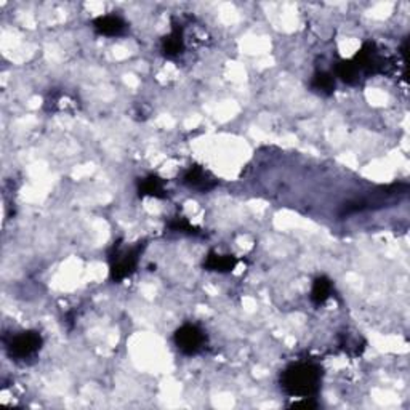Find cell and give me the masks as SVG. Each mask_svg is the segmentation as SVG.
I'll use <instances>...</instances> for the list:
<instances>
[{
	"label": "cell",
	"mask_w": 410,
	"mask_h": 410,
	"mask_svg": "<svg viewBox=\"0 0 410 410\" xmlns=\"http://www.w3.org/2000/svg\"><path fill=\"white\" fill-rule=\"evenodd\" d=\"M322 368L314 362H294L280 373V388L292 398H314L321 389Z\"/></svg>",
	"instance_id": "obj_1"
},
{
	"label": "cell",
	"mask_w": 410,
	"mask_h": 410,
	"mask_svg": "<svg viewBox=\"0 0 410 410\" xmlns=\"http://www.w3.org/2000/svg\"><path fill=\"white\" fill-rule=\"evenodd\" d=\"M143 249V242H138L130 249H124L119 242H114L109 250V274L116 284H121L135 273Z\"/></svg>",
	"instance_id": "obj_2"
},
{
	"label": "cell",
	"mask_w": 410,
	"mask_h": 410,
	"mask_svg": "<svg viewBox=\"0 0 410 410\" xmlns=\"http://www.w3.org/2000/svg\"><path fill=\"white\" fill-rule=\"evenodd\" d=\"M353 63L356 64V68L361 73L362 79L367 75H375V74H384L388 68V61L383 58L380 50L377 48V45L373 42H366L357 51Z\"/></svg>",
	"instance_id": "obj_3"
},
{
	"label": "cell",
	"mask_w": 410,
	"mask_h": 410,
	"mask_svg": "<svg viewBox=\"0 0 410 410\" xmlns=\"http://www.w3.org/2000/svg\"><path fill=\"white\" fill-rule=\"evenodd\" d=\"M173 341H175L178 351L183 353L184 356H196L207 345V335L196 324H183L177 329Z\"/></svg>",
	"instance_id": "obj_4"
},
{
	"label": "cell",
	"mask_w": 410,
	"mask_h": 410,
	"mask_svg": "<svg viewBox=\"0 0 410 410\" xmlns=\"http://www.w3.org/2000/svg\"><path fill=\"white\" fill-rule=\"evenodd\" d=\"M44 345V338L37 330H26L15 335L10 340L7 351L15 361H26V359L33 357L40 351Z\"/></svg>",
	"instance_id": "obj_5"
},
{
	"label": "cell",
	"mask_w": 410,
	"mask_h": 410,
	"mask_svg": "<svg viewBox=\"0 0 410 410\" xmlns=\"http://www.w3.org/2000/svg\"><path fill=\"white\" fill-rule=\"evenodd\" d=\"M181 183L189 189L199 193H208L217 188L218 179L201 166H191L183 173Z\"/></svg>",
	"instance_id": "obj_6"
},
{
	"label": "cell",
	"mask_w": 410,
	"mask_h": 410,
	"mask_svg": "<svg viewBox=\"0 0 410 410\" xmlns=\"http://www.w3.org/2000/svg\"><path fill=\"white\" fill-rule=\"evenodd\" d=\"M91 26L96 34L105 35V37H119L127 30V23L119 15H101L93 19Z\"/></svg>",
	"instance_id": "obj_7"
},
{
	"label": "cell",
	"mask_w": 410,
	"mask_h": 410,
	"mask_svg": "<svg viewBox=\"0 0 410 410\" xmlns=\"http://www.w3.org/2000/svg\"><path fill=\"white\" fill-rule=\"evenodd\" d=\"M162 55L168 60H175L184 51V37H183V28L179 24H173L172 33L166 35L161 42Z\"/></svg>",
	"instance_id": "obj_8"
},
{
	"label": "cell",
	"mask_w": 410,
	"mask_h": 410,
	"mask_svg": "<svg viewBox=\"0 0 410 410\" xmlns=\"http://www.w3.org/2000/svg\"><path fill=\"white\" fill-rule=\"evenodd\" d=\"M138 193H140L141 197L145 196L156 197V199L167 197L166 183H163V179L157 175H148L145 178L138 179Z\"/></svg>",
	"instance_id": "obj_9"
},
{
	"label": "cell",
	"mask_w": 410,
	"mask_h": 410,
	"mask_svg": "<svg viewBox=\"0 0 410 410\" xmlns=\"http://www.w3.org/2000/svg\"><path fill=\"white\" fill-rule=\"evenodd\" d=\"M238 263L239 260L234 255H218L210 252L204 261V268L207 271H215V273H231Z\"/></svg>",
	"instance_id": "obj_10"
},
{
	"label": "cell",
	"mask_w": 410,
	"mask_h": 410,
	"mask_svg": "<svg viewBox=\"0 0 410 410\" xmlns=\"http://www.w3.org/2000/svg\"><path fill=\"white\" fill-rule=\"evenodd\" d=\"M310 87L312 91H316V93L330 96L337 89L335 75L327 73V71H317V73H314V75H312Z\"/></svg>",
	"instance_id": "obj_11"
},
{
	"label": "cell",
	"mask_w": 410,
	"mask_h": 410,
	"mask_svg": "<svg viewBox=\"0 0 410 410\" xmlns=\"http://www.w3.org/2000/svg\"><path fill=\"white\" fill-rule=\"evenodd\" d=\"M333 292V284L332 280L327 278V276H319V278H316L314 282H312V287H311V301L314 303L316 306H321L324 305L327 300L330 298Z\"/></svg>",
	"instance_id": "obj_12"
},
{
	"label": "cell",
	"mask_w": 410,
	"mask_h": 410,
	"mask_svg": "<svg viewBox=\"0 0 410 410\" xmlns=\"http://www.w3.org/2000/svg\"><path fill=\"white\" fill-rule=\"evenodd\" d=\"M335 74L348 85H357L362 80V75L356 68V64L353 63V60L338 61V64L335 66Z\"/></svg>",
	"instance_id": "obj_13"
},
{
	"label": "cell",
	"mask_w": 410,
	"mask_h": 410,
	"mask_svg": "<svg viewBox=\"0 0 410 410\" xmlns=\"http://www.w3.org/2000/svg\"><path fill=\"white\" fill-rule=\"evenodd\" d=\"M167 228L170 231H173V233H183V234H189V235H197L199 234V229L196 226H193V224L183 217L172 218L170 222H168Z\"/></svg>",
	"instance_id": "obj_14"
},
{
	"label": "cell",
	"mask_w": 410,
	"mask_h": 410,
	"mask_svg": "<svg viewBox=\"0 0 410 410\" xmlns=\"http://www.w3.org/2000/svg\"><path fill=\"white\" fill-rule=\"evenodd\" d=\"M319 404L314 401V398H301L300 401L292 404V409H316Z\"/></svg>",
	"instance_id": "obj_15"
}]
</instances>
